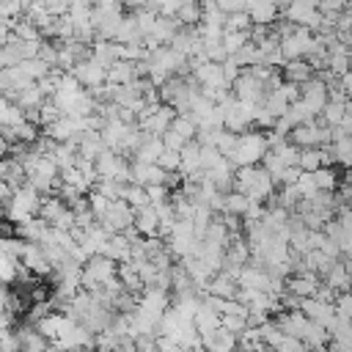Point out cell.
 <instances>
[{"label": "cell", "instance_id": "obj_43", "mask_svg": "<svg viewBox=\"0 0 352 352\" xmlns=\"http://www.w3.org/2000/svg\"><path fill=\"white\" fill-rule=\"evenodd\" d=\"M324 165V157H322V146H308L300 151V168L302 170H316Z\"/></svg>", "mask_w": 352, "mask_h": 352}, {"label": "cell", "instance_id": "obj_64", "mask_svg": "<svg viewBox=\"0 0 352 352\" xmlns=\"http://www.w3.org/2000/svg\"><path fill=\"white\" fill-rule=\"evenodd\" d=\"M124 3H126L129 8H143V6H146V0H124Z\"/></svg>", "mask_w": 352, "mask_h": 352}, {"label": "cell", "instance_id": "obj_15", "mask_svg": "<svg viewBox=\"0 0 352 352\" xmlns=\"http://www.w3.org/2000/svg\"><path fill=\"white\" fill-rule=\"evenodd\" d=\"M300 308L308 314V319H314V322H319V324H324V327H330V322L338 316L336 302H327V300H322V297H316V294L302 297Z\"/></svg>", "mask_w": 352, "mask_h": 352}, {"label": "cell", "instance_id": "obj_13", "mask_svg": "<svg viewBox=\"0 0 352 352\" xmlns=\"http://www.w3.org/2000/svg\"><path fill=\"white\" fill-rule=\"evenodd\" d=\"M138 308L146 311V314H151V316H157V319H162V314L170 308L168 289H162V286H146L140 292V297H138Z\"/></svg>", "mask_w": 352, "mask_h": 352}, {"label": "cell", "instance_id": "obj_16", "mask_svg": "<svg viewBox=\"0 0 352 352\" xmlns=\"http://www.w3.org/2000/svg\"><path fill=\"white\" fill-rule=\"evenodd\" d=\"M30 82H36V80H33L19 63H16V66H3V72H0V88H3V94L11 96V99H14L22 88H28Z\"/></svg>", "mask_w": 352, "mask_h": 352}, {"label": "cell", "instance_id": "obj_37", "mask_svg": "<svg viewBox=\"0 0 352 352\" xmlns=\"http://www.w3.org/2000/svg\"><path fill=\"white\" fill-rule=\"evenodd\" d=\"M248 206H250V198H248L242 190H228V192H226V212H223V214L245 217Z\"/></svg>", "mask_w": 352, "mask_h": 352}, {"label": "cell", "instance_id": "obj_10", "mask_svg": "<svg viewBox=\"0 0 352 352\" xmlns=\"http://www.w3.org/2000/svg\"><path fill=\"white\" fill-rule=\"evenodd\" d=\"M135 214H138V209L126 201V198H113L110 201V206H107V212L99 217L110 231H126L129 226H135Z\"/></svg>", "mask_w": 352, "mask_h": 352}, {"label": "cell", "instance_id": "obj_9", "mask_svg": "<svg viewBox=\"0 0 352 352\" xmlns=\"http://www.w3.org/2000/svg\"><path fill=\"white\" fill-rule=\"evenodd\" d=\"M280 47H283V52H286L289 60L292 58H308L314 52V47H316V33L311 28H300L297 25L292 33H286L280 38Z\"/></svg>", "mask_w": 352, "mask_h": 352}, {"label": "cell", "instance_id": "obj_11", "mask_svg": "<svg viewBox=\"0 0 352 352\" xmlns=\"http://www.w3.org/2000/svg\"><path fill=\"white\" fill-rule=\"evenodd\" d=\"M234 94L242 99V102H250V104H261L267 99V82L261 77H256L250 69H245L236 80H234Z\"/></svg>", "mask_w": 352, "mask_h": 352}, {"label": "cell", "instance_id": "obj_55", "mask_svg": "<svg viewBox=\"0 0 352 352\" xmlns=\"http://www.w3.org/2000/svg\"><path fill=\"white\" fill-rule=\"evenodd\" d=\"M0 248H3V253H11V256H19L22 258V253L28 248V239H22V236H6Z\"/></svg>", "mask_w": 352, "mask_h": 352}, {"label": "cell", "instance_id": "obj_45", "mask_svg": "<svg viewBox=\"0 0 352 352\" xmlns=\"http://www.w3.org/2000/svg\"><path fill=\"white\" fill-rule=\"evenodd\" d=\"M250 41V30H226L223 33V44L228 50V55H234L236 50H242Z\"/></svg>", "mask_w": 352, "mask_h": 352}, {"label": "cell", "instance_id": "obj_57", "mask_svg": "<svg viewBox=\"0 0 352 352\" xmlns=\"http://www.w3.org/2000/svg\"><path fill=\"white\" fill-rule=\"evenodd\" d=\"M0 63H3V66H16V63H22V55H19V50H16L14 44H3V55H0Z\"/></svg>", "mask_w": 352, "mask_h": 352}, {"label": "cell", "instance_id": "obj_35", "mask_svg": "<svg viewBox=\"0 0 352 352\" xmlns=\"http://www.w3.org/2000/svg\"><path fill=\"white\" fill-rule=\"evenodd\" d=\"M116 41L118 44H129V41H143V33H140V25L135 19V14L124 16V22L118 25V33H116Z\"/></svg>", "mask_w": 352, "mask_h": 352}, {"label": "cell", "instance_id": "obj_22", "mask_svg": "<svg viewBox=\"0 0 352 352\" xmlns=\"http://www.w3.org/2000/svg\"><path fill=\"white\" fill-rule=\"evenodd\" d=\"M135 228L143 234V236H160V214H157V206L154 204H146L138 209L135 214Z\"/></svg>", "mask_w": 352, "mask_h": 352}, {"label": "cell", "instance_id": "obj_4", "mask_svg": "<svg viewBox=\"0 0 352 352\" xmlns=\"http://www.w3.org/2000/svg\"><path fill=\"white\" fill-rule=\"evenodd\" d=\"M116 278H118V261L110 258L107 253L91 256V258L85 261V267H82V289L96 292V289L107 286V283L116 280Z\"/></svg>", "mask_w": 352, "mask_h": 352}, {"label": "cell", "instance_id": "obj_51", "mask_svg": "<svg viewBox=\"0 0 352 352\" xmlns=\"http://www.w3.org/2000/svg\"><path fill=\"white\" fill-rule=\"evenodd\" d=\"M160 165H162L168 173H179V168H182V151L165 146V151H162V157H160Z\"/></svg>", "mask_w": 352, "mask_h": 352}, {"label": "cell", "instance_id": "obj_46", "mask_svg": "<svg viewBox=\"0 0 352 352\" xmlns=\"http://www.w3.org/2000/svg\"><path fill=\"white\" fill-rule=\"evenodd\" d=\"M19 267H22V258L19 256H11V253H3L0 256V272H3V280L6 283H11L19 275Z\"/></svg>", "mask_w": 352, "mask_h": 352}, {"label": "cell", "instance_id": "obj_34", "mask_svg": "<svg viewBox=\"0 0 352 352\" xmlns=\"http://www.w3.org/2000/svg\"><path fill=\"white\" fill-rule=\"evenodd\" d=\"M349 110V99H338V96H330L327 99V104H324V110H322V118H324V124L327 126H336L341 118H344V113Z\"/></svg>", "mask_w": 352, "mask_h": 352}, {"label": "cell", "instance_id": "obj_58", "mask_svg": "<svg viewBox=\"0 0 352 352\" xmlns=\"http://www.w3.org/2000/svg\"><path fill=\"white\" fill-rule=\"evenodd\" d=\"M346 3L349 0H319V11L322 14H341V11H346Z\"/></svg>", "mask_w": 352, "mask_h": 352}, {"label": "cell", "instance_id": "obj_41", "mask_svg": "<svg viewBox=\"0 0 352 352\" xmlns=\"http://www.w3.org/2000/svg\"><path fill=\"white\" fill-rule=\"evenodd\" d=\"M121 198H126L135 209H140V206H146V204H151V198H148V190L143 187V184H138V182H126L124 184V195Z\"/></svg>", "mask_w": 352, "mask_h": 352}, {"label": "cell", "instance_id": "obj_26", "mask_svg": "<svg viewBox=\"0 0 352 352\" xmlns=\"http://www.w3.org/2000/svg\"><path fill=\"white\" fill-rule=\"evenodd\" d=\"M102 253H107V256L116 258V261H129V258H132V236H126L124 231H116V234L107 239V245H104Z\"/></svg>", "mask_w": 352, "mask_h": 352}, {"label": "cell", "instance_id": "obj_24", "mask_svg": "<svg viewBox=\"0 0 352 352\" xmlns=\"http://www.w3.org/2000/svg\"><path fill=\"white\" fill-rule=\"evenodd\" d=\"M91 58H96L104 69H110L116 60H121L118 41H113V38H96V41H94V47H91Z\"/></svg>", "mask_w": 352, "mask_h": 352}, {"label": "cell", "instance_id": "obj_21", "mask_svg": "<svg viewBox=\"0 0 352 352\" xmlns=\"http://www.w3.org/2000/svg\"><path fill=\"white\" fill-rule=\"evenodd\" d=\"M162 151H165V140H162L160 135H143V140H140V146L135 148L132 160H143V162H160Z\"/></svg>", "mask_w": 352, "mask_h": 352}, {"label": "cell", "instance_id": "obj_59", "mask_svg": "<svg viewBox=\"0 0 352 352\" xmlns=\"http://www.w3.org/2000/svg\"><path fill=\"white\" fill-rule=\"evenodd\" d=\"M38 58H44L47 63H58V44H52V41H41V50H38Z\"/></svg>", "mask_w": 352, "mask_h": 352}, {"label": "cell", "instance_id": "obj_54", "mask_svg": "<svg viewBox=\"0 0 352 352\" xmlns=\"http://www.w3.org/2000/svg\"><path fill=\"white\" fill-rule=\"evenodd\" d=\"M223 324L231 330V333H242L248 324H250V316H245V314H223Z\"/></svg>", "mask_w": 352, "mask_h": 352}, {"label": "cell", "instance_id": "obj_53", "mask_svg": "<svg viewBox=\"0 0 352 352\" xmlns=\"http://www.w3.org/2000/svg\"><path fill=\"white\" fill-rule=\"evenodd\" d=\"M63 116V110L50 99V102H44L41 107H38V124H44V126H50L52 121H58Z\"/></svg>", "mask_w": 352, "mask_h": 352}, {"label": "cell", "instance_id": "obj_5", "mask_svg": "<svg viewBox=\"0 0 352 352\" xmlns=\"http://www.w3.org/2000/svg\"><path fill=\"white\" fill-rule=\"evenodd\" d=\"M124 0H96L94 3V25H96V36L99 38H113L118 33V25L124 22Z\"/></svg>", "mask_w": 352, "mask_h": 352}, {"label": "cell", "instance_id": "obj_36", "mask_svg": "<svg viewBox=\"0 0 352 352\" xmlns=\"http://www.w3.org/2000/svg\"><path fill=\"white\" fill-rule=\"evenodd\" d=\"M270 151L275 154V157H280L286 165H300V146L289 138V140H280V143H275V146H270Z\"/></svg>", "mask_w": 352, "mask_h": 352}, {"label": "cell", "instance_id": "obj_2", "mask_svg": "<svg viewBox=\"0 0 352 352\" xmlns=\"http://www.w3.org/2000/svg\"><path fill=\"white\" fill-rule=\"evenodd\" d=\"M270 151V143H267V132H253V129H245L239 132V140H236V148L228 154V160L239 168V165H258L264 160V154Z\"/></svg>", "mask_w": 352, "mask_h": 352}, {"label": "cell", "instance_id": "obj_14", "mask_svg": "<svg viewBox=\"0 0 352 352\" xmlns=\"http://www.w3.org/2000/svg\"><path fill=\"white\" fill-rule=\"evenodd\" d=\"M72 74L85 85V88H96L102 82H107V69L96 60V58H85V60H77L72 66Z\"/></svg>", "mask_w": 352, "mask_h": 352}, {"label": "cell", "instance_id": "obj_19", "mask_svg": "<svg viewBox=\"0 0 352 352\" xmlns=\"http://www.w3.org/2000/svg\"><path fill=\"white\" fill-rule=\"evenodd\" d=\"M248 14L258 25H272L280 14V0H248Z\"/></svg>", "mask_w": 352, "mask_h": 352}, {"label": "cell", "instance_id": "obj_18", "mask_svg": "<svg viewBox=\"0 0 352 352\" xmlns=\"http://www.w3.org/2000/svg\"><path fill=\"white\" fill-rule=\"evenodd\" d=\"M179 30H182V22H179V16H162V14H160L154 33H151V36H146V38H143V44H146V47L170 44V41L176 38V33H179Z\"/></svg>", "mask_w": 352, "mask_h": 352}, {"label": "cell", "instance_id": "obj_3", "mask_svg": "<svg viewBox=\"0 0 352 352\" xmlns=\"http://www.w3.org/2000/svg\"><path fill=\"white\" fill-rule=\"evenodd\" d=\"M38 209H41V192L30 184V182H25V184H19L16 190H14V198L6 204V214H8V220L11 223H25V220H30L33 214H38Z\"/></svg>", "mask_w": 352, "mask_h": 352}, {"label": "cell", "instance_id": "obj_52", "mask_svg": "<svg viewBox=\"0 0 352 352\" xmlns=\"http://www.w3.org/2000/svg\"><path fill=\"white\" fill-rule=\"evenodd\" d=\"M294 184L300 187L302 198H314V195L319 192V184H316V179H314V170H302V173H300V179H297Z\"/></svg>", "mask_w": 352, "mask_h": 352}, {"label": "cell", "instance_id": "obj_33", "mask_svg": "<svg viewBox=\"0 0 352 352\" xmlns=\"http://www.w3.org/2000/svg\"><path fill=\"white\" fill-rule=\"evenodd\" d=\"M179 22L187 25V28H195L201 19H204V3L201 0H182V8H179Z\"/></svg>", "mask_w": 352, "mask_h": 352}, {"label": "cell", "instance_id": "obj_31", "mask_svg": "<svg viewBox=\"0 0 352 352\" xmlns=\"http://www.w3.org/2000/svg\"><path fill=\"white\" fill-rule=\"evenodd\" d=\"M47 132L44 135H50L52 140H74L77 138V124H74V118L69 116V113H63L58 121H52L50 126H44Z\"/></svg>", "mask_w": 352, "mask_h": 352}, {"label": "cell", "instance_id": "obj_49", "mask_svg": "<svg viewBox=\"0 0 352 352\" xmlns=\"http://www.w3.org/2000/svg\"><path fill=\"white\" fill-rule=\"evenodd\" d=\"M146 8H151L162 16H176L182 8V0H146Z\"/></svg>", "mask_w": 352, "mask_h": 352}, {"label": "cell", "instance_id": "obj_42", "mask_svg": "<svg viewBox=\"0 0 352 352\" xmlns=\"http://www.w3.org/2000/svg\"><path fill=\"white\" fill-rule=\"evenodd\" d=\"M330 146L336 151V162L344 165V168H352V135H341Z\"/></svg>", "mask_w": 352, "mask_h": 352}, {"label": "cell", "instance_id": "obj_39", "mask_svg": "<svg viewBox=\"0 0 352 352\" xmlns=\"http://www.w3.org/2000/svg\"><path fill=\"white\" fill-rule=\"evenodd\" d=\"M22 336V352H44L50 346V338L36 327V330H19Z\"/></svg>", "mask_w": 352, "mask_h": 352}, {"label": "cell", "instance_id": "obj_60", "mask_svg": "<svg viewBox=\"0 0 352 352\" xmlns=\"http://www.w3.org/2000/svg\"><path fill=\"white\" fill-rule=\"evenodd\" d=\"M146 190H148L151 204H162V201H168V198H170V195H168V184H148Z\"/></svg>", "mask_w": 352, "mask_h": 352}, {"label": "cell", "instance_id": "obj_44", "mask_svg": "<svg viewBox=\"0 0 352 352\" xmlns=\"http://www.w3.org/2000/svg\"><path fill=\"white\" fill-rule=\"evenodd\" d=\"M250 28H253V19H250L248 8L226 14V30H250Z\"/></svg>", "mask_w": 352, "mask_h": 352}, {"label": "cell", "instance_id": "obj_30", "mask_svg": "<svg viewBox=\"0 0 352 352\" xmlns=\"http://www.w3.org/2000/svg\"><path fill=\"white\" fill-rule=\"evenodd\" d=\"M236 344H239V336L231 333L226 324H220L214 333L204 336V346H206V349H214V352H220V349H234Z\"/></svg>", "mask_w": 352, "mask_h": 352}, {"label": "cell", "instance_id": "obj_7", "mask_svg": "<svg viewBox=\"0 0 352 352\" xmlns=\"http://www.w3.org/2000/svg\"><path fill=\"white\" fill-rule=\"evenodd\" d=\"M190 66H192V80L201 85V91L214 96L220 88H231L220 60H198V63H190Z\"/></svg>", "mask_w": 352, "mask_h": 352}, {"label": "cell", "instance_id": "obj_25", "mask_svg": "<svg viewBox=\"0 0 352 352\" xmlns=\"http://www.w3.org/2000/svg\"><path fill=\"white\" fill-rule=\"evenodd\" d=\"M314 63L308 60V58H292V60H286L283 63V77L286 80H292V82H308L311 77H314Z\"/></svg>", "mask_w": 352, "mask_h": 352}, {"label": "cell", "instance_id": "obj_1", "mask_svg": "<svg viewBox=\"0 0 352 352\" xmlns=\"http://www.w3.org/2000/svg\"><path fill=\"white\" fill-rule=\"evenodd\" d=\"M234 190H242L250 201H267L275 192V179L264 165H239L234 176Z\"/></svg>", "mask_w": 352, "mask_h": 352}, {"label": "cell", "instance_id": "obj_20", "mask_svg": "<svg viewBox=\"0 0 352 352\" xmlns=\"http://www.w3.org/2000/svg\"><path fill=\"white\" fill-rule=\"evenodd\" d=\"M322 286V275L319 272H294L289 280H286V289L300 294V297H311L316 294V289Z\"/></svg>", "mask_w": 352, "mask_h": 352}, {"label": "cell", "instance_id": "obj_17", "mask_svg": "<svg viewBox=\"0 0 352 352\" xmlns=\"http://www.w3.org/2000/svg\"><path fill=\"white\" fill-rule=\"evenodd\" d=\"M132 182L148 187V184H168V170L160 162H143L135 160L132 162Z\"/></svg>", "mask_w": 352, "mask_h": 352}, {"label": "cell", "instance_id": "obj_28", "mask_svg": "<svg viewBox=\"0 0 352 352\" xmlns=\"http://www.w3.org/2000/svg\"><path fill=\"white\" fill-rule=\"evenodd\" d=\"M135 77H140V72H138V63L135 60H116L110 69H107V82H116V85H126V82H132Z\"/></svg>", "mask_w": 352, "mask_h": 352}, {"label": "cell", "instance_id": "obj_56", "mask_svg": "<svg viewBox=\"0 0 352 352\" xmlns=\"http://www.w3.org/2000/svg\"><path fill=\"white\" fill-rule=\"evenodd\" d=\"M336 311H338L341 316L352 319V289H346V292H338V297H336Z\"/></svg>", "mask_w": 352, "mask_h": 352}, {"label": "cell", "instance_id": "obj_27", "mask_svg": "<svg viewBox=\"0 0 352 352\" xmlns=\"http://www.w3.org/2000/svg\"><path fill=\"white\" fill-rule=\"evenodd\" d=\"M322 280H324L327 286H333L336 292H346V289H352V267L336 258V264L330 267V272H327Z\"/></svg>", "mask_w": 352, "mask_h": 352}, {"label": "cell", "instance_id": "obj_40", "mask_svg": "<svg viewBox=\"0 0 352 352\" xmlns=\"http://www.w3.org/2000/svg\"><path fill=\"white\" fill-rule=\"evenodd\" d=\"M289 104H292V99L283 94V88H275V91H267V99H264V107L275 116V118H280L286 110H289Z\"/></svg>", "mask_w": 352, "mask_h": 352}, {"label": "cell", "instance_id": "obj_8", "mask_svg": "<svg viewBox=\"0 0 352 352\" xmlns=\"http://www.w3.org/2000/svg\"><path fill=\"white\" fill-rule=\"evenodd\" d=\"M82 94H85V85L72 74V72H63L60 74V80H58V88H55V94L50 96L63 113H72L74 107H77V102L82 99Z\"/></svg>", "mask_w": 352, "mask_h": 352}, {"label": "cell", "instance_id": "obj_61", "mask_svg": "<svg viewBox=\"0 0 352 352\" xmlns=\"http://www.w3.org/2000/svg\"><path fill=\"white\" fill-rule=\"evenodd\" d=\"M333 135H336V138H341V135H352V107H349V110L344 113V118L333 126Z\"/></svg>", "mask_w": 352, "mask_h": 352}, {"label": "cell", "instance_id": "obj_32", "mask_svg": "<svg viewBox=\"0 0 352 352\" xmlns=\"http://www.w3.org/2000/svg\"><path fill=\"white\" fill-rule=\"evenodd\" d=\"M44 33H47L50 38H55V41H69V38H74V22H72L69 14H60V16L52 19V25H50Z\"/></svg>", "mask_w": 352, "mask_h": 352}, {"label": "cell", "instance_id": "obj_63", "mask_svg": "<svg viewBox=\"0 0 352 352\" xmlns=\"http://www.w3.org/2000/svg\"><path fill=\"white\" fill-rule=\"evenodd\" d=\"M44 3H47V8H50L55 16H60V14H69V8H72L74 0H44Z\"/></svg>", "mask_w": 352, "mask_h": 352}, {"label": "cell", "instance_id": "obj_23", "mask_svg": "<svg viewBox=\"0 0 352 352\" xmlns=\"http://www.w3.org/2000/svg\"><path fill=\"white\" fill-rule=\"evenodd\" d=\"M220 324H223V314L214 311V308H209V305L204 302V297H201V305H198V311H195V327H198V333H201V336H209V333H214Z\"/></svg>", "mask_w": 352, "mask_h": 352}, {"label": "cell", "instance_id": "obj_47", "mask_svg": "<svg viewBox=\"0 0 352 352\" xmlns=\"http://www.w3.org/2000/svg\"><path fill=\"white\" fill-rule=\"evenodd\" d=\"M300 201H302L300 187H297V184H283V190L278 192V201H275V204H280V206H286V209H297Z\"/></svg>", "mask_w": 352, "mask_h": 352}, {"label": "cell", "instance_id": "obj_48", "mask_svg": "<svg viewBox=\"0 0 352 352\" xmlns=\"http://www.w3.org/2000/svg\"><path fill=\"white\" fill-rule=\"evenodd\" d=\"M314 179H316L319 190H336V184H338V176H336L333 165H322V168H316V170H314Z\"/></svg>", "mask_w": 352, "mask_h": 352}, {"label": "cell", "instance_id": "obj_50", "mask_svg": "<svg viewBox=\"0 0 352 352\" xmlns=\"http://www.w3.org/2000/svg\"><path fill=\"white\" fill-rule=\"evenodd\" d=\"M236 140H239V132H234V129H226V126H223V129H220V135H217V143H214V146L228 157V154L236 148Z\"/></svg>", "mask_w": 352, "mask_h": 352}, {"label": "cell", "instance_id": "obj_29", "mask_svg": "<svg viewBox=\"0 0 352 352\" xmlns=\"http://www.w3.org/2000/svg\"><path fill=\"white\" fill-rule=\"evenodd\" d=\"M47 231H50V223L41 214H33L30 220H25V223L16 226V234L22 239H28V242H41L47 236Z\"/></svg>", "mask_w": 352, "mask_h": 352}, {"label": "cell", "instance_id": "obj_6", "mask_svg": "<svg viewBox=\"0 0 352 352\" xmlns=\"http://www.w3.org/2000/svg\"><path fill=\"white\" fill-rule=\"evenodd\" d=\"M176 116H179V113H176L173 104L157 102V104H146V110L140 113L138 124H140V129H143L146 135H160V138H162V135L170 129V124H173Z\"/></svg>", "mask_w": 352, "mask_h": 352}, {"label": "cell", "instance_id": "obj_38", "mask_svg": "<svg viewBox=\"0 0 352 352\" xmlns=\"http://www.w3.org/2000/svg\"><path fill=\"white\" fill-rule=\"evenodd\" d=\"M66 209H69V204H66L60 195H55V198H41V209H38V214L52 226Z\"/></svg>", "mask_w": 352, "mask_h": 352}, {"label": "cell", "instance_id": "obj_62", "mask_svg": "<svg viewBox=\"0 0 352 352\" xmlns=\"http://www.w3.org/2000/svg\"><path fill=\"white\" fill-rule=\"evenodd\" d=\"M162 140H165V146H168V148H179V151H182V148H184V143H187L176 129H168V132L162 135Z\"/></svg>", "mask_w": 352, "mask_h": 352}, {"label": "cell", "instance_id": "obj_12", "mask_svg": "<svg viewBox=\"0 0 352 352\" xmlns=\"http://www.w3.org/2000/svg\"><path fill=\"white\" fill-rule=\"evenodd\" d=\"M316 116H322L327 99H330V82L324 77H311L308 82H302V96H300Z\"/></svg>", "mask_w": 352, "mask_h": 352}]
</instances>
